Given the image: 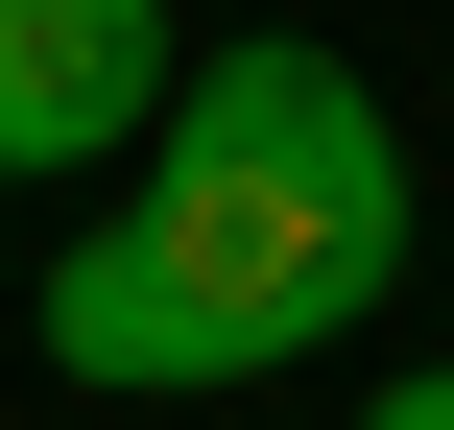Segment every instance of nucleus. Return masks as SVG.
I'll list each match as a JSON object with an SVG mask.
<instances>
[{
	"label": "nucleus",
	"instance_id": "obj_1",
	"mask_svg": "<svg viewBox=\"0 0 454 430\" xmlns=\"http://www.w3.org/2000/svg\"><path fill=\"white\" fill-rule=\"evenodd\" d=\"M120 168L144 192L48 239V383H96V407H192V383H263V359H335L383 311V263H407V120L311 24L192 48Z\"/></svg>",
	"mask_w": 454,
	"mask_h": 430
},
{
	"label": "nucleus",
	"instance_id": "obj_2",
	"mask_svg": "<svg viewBox=\"0 0 454 430\" xmlns=\"http://www.w3.org/2000/svg\"><path fill=\"white\" fill-rule=\"evenodd\" d=\"M168 0H0V168H120L168 120Z\"/></svg>",
	"mask_w": 454,
	"mask_h": 430
},
{
	"label": "nucleus",
	"instance_id": "obj_3",
	"mask_svg": "<svg viewBox=\"0 0 454 430\" xmlns=\"http://www.w3.org/2000/svg\"><path fill=\"white\" fill-rule=\"evenodd\" d=\"M359 430H454V383H383V407H359Z\"/></svg>",
	"mask_w": 454,
	"mask_h": 430
}]
</instances>
